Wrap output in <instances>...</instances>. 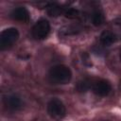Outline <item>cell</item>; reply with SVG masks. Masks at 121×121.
<instances>
[{
  "instance_id": "9c48e42d",
  "label": "cell",
  "mask_w": 121,
  "mask_h": 121,
  "mask_svg": "<svg viewBox=\"0 0 121 121\" xmlns=\"http://www.w3.org/2000/svg\"><path fill=\"white\" fill-rule=\"evenodd\" d=\"M93 80L90 78H84L79 80L77 85H76V90L78 93H86L87 91H89L90 89H92L93 87Z\"/></svg>"
},
{
  "instance_id": "ba28073f",
  "label": "cell",
  "mask_w": 121,
  "mask_h": 121,
  "mask_svg": "<svg viewBox=\"0 0 121 121\" xmlns=\"http://www.w3.org/2000/svg\"><path fill=\"white\" fill-rule=\"evenodd\" d=\"M46 10H47V13L48 15L52 16V17H58L61 14H64L66 9L62 6H60L58 4H55V3H50L47 8H46Z\"/></svg>"
},
{
  "instance_id": "3957f363",
  "label": "cell",
  "mask_w": 121,
  "mask_h": 121,
  "mask_svg": "<svg viewBox=\"0 0 121 121\" xmlns=\"http://www.w3.org/2000/svg\"><path fill=\"white\" fill-rule=\"evenodd\" d=\"M50 32V24L45 19H41L35 23L31 29L32 37L35 40L45 39Z\"/></svg>"
},
{
  "instance_id": "8fae6325",
  "label": "cell",
  "mask_w": 121,
  "mask_h": 121,
  "mask_svg": "<svg viewBox=\"0 0 121 121\" xmlns=\"http://www.w3.org/2000/svg\"><path fill=\"white\" fill-rule=\"evenodd\" d=\"M104 20H105V17H104V14L102 11L96 9L92 13V23L94 26H101L104 23Z\"/></svg>"
},
{
  "instance_id": "8992f818",
  "label": "cell",
  "mask_w": 121,
  "mask_h": 121,
  "mask_svg": "<svg viewBox=\"0 0 121 121\" xmlns=\"http://www.w3.org/2000/svg\"><path fill=\"white\" fill-rule=\"evenodd\" d=\"M3 102L6 108L9 109V111H17L22 106L21 99L17 95H6L3 99Z\"/></svg>"
},
{
  "instance_id": "6da1fadb",
  "label": "cell",
  "mask_w": 121,
  "mask_h": 121,
  "mask_svg": "<svg viewBox=\"0 0 121 121\" xmlns=\"http://www.w3.org/2000/svg\"><path fill=\"white\" fill-rule=\"evenodd\" d=\"M49 79L55 84H67L72 78L70 68L63 64H58L49 70Z\"/></svg>"
},
{
  "instance_id": "30bf717a",
  "label": "cell",
  "mask_w": 121,
  "mask_h": 121,
  "mask_svg": "<svg viewBox=\"0 0 121 121\" xmlns=\"http://www.w3.org/2000/svg\"><path fill=\"white\" fill-rule=\"evenodd\" d=\"M99 40H100V43L105 45V46H109L111 45L112 43H113L115 42V35L109 31V30H106L104 32L101 33L100 37H99Z\"/></svg>"
},
{
  "instance_id": "4fadbf2b",
  "label": "cell",
  "mask_w": 121,
  "mask_h": 121,
  "mask_svg": "<svg viewBox=\"0 0 121 121\" xmlns=\"http://www.w3.org/2000/svg\"><path fill=\"white\" fill-rule=\"evenodd\" d=\"M64 16L68 19H77L80 16V12L76 9L69 8V9H66L64 12Z\"/></svg>"
},
{
  "instance_id": "52a82bcc",
  "label": "cell",
  "mask_w": 121,
  "mask_h": 121,
  "mask_svg": "<svg viewBox=\"0 0 121 121\" xmlns=\"http://www.w3.org/2000/svg\"><path fill=\"white\" fill-rule=\"evenodd\" d=\"M10 16L12 19L19 21V22H27L30 18V14L25 7H18L14 9L11 11Z\"/></svg>"
},
{
  "instance_id": "277c9868",
  "label": "cell",
  "mask_w": 121,
  "mask_h": 121,
  "mask_svg": "<svg viewBox=\"0 0 121 121\" xmlns=\"http://www.w3.org/2000/svg\"><path fill=\"white\" fill-rule=\"evenodd\" d=\"M47 112L53 118H62L65 116L66 108L62 101L58 98H53L47 103Z\"/></svg>"
},
{
  "instance_id": "7c38bea8",
  "label": "cell",
  "mask_w": 121,
  "mask_h": 121,
  "mask_svg": "<svg viewBox=\"0 0 121 121\" xmlns=\"http://www.w3.org/2000/svg\"><path fill=\"white\" fill-rule=\"evenodd\" d=\"M81 27L78 26H65L61 29H60V33L61 35H73V34H77L78 32L81 31Z\"/></svg>"
},
{
  "instance_id": "5b68a950",
  "label": "cell",
  "mask_w": 121,
  "mask_h": 121,
  "mask_svg": "<svg viewBox=\"0 0 121 121\" xmlns=\"http://www.w3.org/2000/svg\"><path fill=\"white\" fill-rule=\"evenodd\" d=\"M92 90L98 96H106L112 91V86L108 80L99 79V80L94 82Z\"/></svg>"
},
{
  "instance_id": "7a4b0ae2",
  "label": "cell",
  "mask_w": 121,
  "mask_h": 121,
  "mask_svg": "<svg viewBox=\"0 0 121 121\" xmlns=\"http://www.w3.org/2000/svg\"><path fill=\"white\" fill-rule=\"evenodd\" d=\"M19 32L15 27H9L4 29L0 34V48L5 50L12 46V44L18 40Z\"/></svg>"
},
{
  "instance_id": "5bb4252c",
  "label": "cell",
  "mask_w": 121,
  "mask_h": 121,
  "mask_svg": "<svg viewBox=\"0 0 121 121\" xmlns=\"http://www.w3.org/2000/svg\"><path fill=\"white\" fill-rule=\"evenodd\" d=\"M120 59H121V51H120Z\"/></svg>"
}]
</instances>
